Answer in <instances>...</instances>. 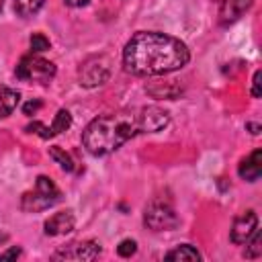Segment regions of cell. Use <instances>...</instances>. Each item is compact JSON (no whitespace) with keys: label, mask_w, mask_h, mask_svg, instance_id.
Segmentation results:
<instances>
[{"label":"cell","mask_w":262,"mask_h":262,"mask_svg":"<svg viewBox=\"0 0 262 262\" xmlns=\"http://www.w3.org/2000/svg\"><path fill=\"white\" fill-rule=\"evenodd\" d=\"M168 123L170 113L154 104L106 113L86 125L82 133V145L90 156H108L129 139L145 133H158L166 129Z\"/></svg>","instance_id":"cell-1"},{"label":"cell","mask_w":262,"mask_h":262,"mask_svg":"<svg viewBox=\"0 0 262 262\" xmlns=\"http://www.w3.org/2000/svg\"><path fill=\"white\" fill-rule=\"evenodd\" d=\"M190 59L188 47L160 31H139L123 47V68L133 76H166Z\"/></svg>","instance_id":"cell-2"},{"label":"cell","mask_w":262,"mask_h":262,"mask_svg":"<svg viewBox=\"0 0 262 262\" xmlns=\"http://www.w3.org/2000/svg\"><path fill=\"white\" fill-rule=\"evenodd\" d=\"M61 201V190L49 176H37L35 188L20 196V209L25 213H39Z\"/></svg>","instance_id":"cell-3"},{"label":"cell","mask_w":262,"mask_h":262,"mask_svg":"<svg viewBox=\"0 0 262 262\" xmlns=\"http://www.w3.org/2000/svg\"><path fill=\"white\" fill-rule=\"evenodd\" d=\"M143 225L151 231H172L180 225V217L170 201L154 199L143 211Z\"/></svg>","instance_id":"cell-4"},{"label":"cell","mask_w":262,"mask_h":262,"mask_svg":"<svg viewBox=\"0 0 262 262\" xmlns=\"http://www.w3.org/2000/svg\"><path fill=\"white\" fill-rule=\"evenodd\" d=\"M14 74L18 80H25V82H39V84H47L55 78L57 74V68L53 61L49 59H43L41 55H35V53H29V55H23L20 61L16 63L14 68Z\"/></svg>","instance_id":"cell-5"},{"label":"cell","mask_w":262,"mask_h":262,"mask_svg":"<svg viewBox=\"0 0 262 262\" xmlns=\"http://www.w3.org/2000/svg\"><path fill=\"white\" fill-rule=\"evenodd\" d=\"M111 78V59L106 55H92L78 68V82L84 88L102 86Z\"/></svg>","instance_id":"cell-6"},{"label":"cell","mask_w":262,"mask_h":262,"mask_svg":"<svg viewBox=\"0 0 262 262\" xmlns=\"http://www.w3.org/2000/svg\"><path fill=\"white\" fill-rule=\"evenodd\" d=\"M100 254V244L94 239H80V242H70L61 246L55 254L53 260H94Z\"/></svg>","instance_id":"cell-7"},{"label":"cell","mask_w":262,"mask_h":262,"mask_svg":"<svg viewBox=\"0 0 262 262\" xmlns=\"http://www.w3.org/2000/svg\"><path fill=\"white\" fill-rule=\"evenodd\" d=\"M258 229V215L254 211H244L242 215H237L231 223V231H229V239L235 246H244L252 233Z\"/></svg>","instance_id":"cell-8"},{"label":"cell","mask_w":262,"mask_h":262,"mask_svg":"<svg viewBox=\"0 0 262 262\" xmlns=\"http://www.w3.org/2000/svg\"><path fill=\"white\" fill-rule=\"evenodd\" d=\"M237 176L246 182H256L262 176V149L256 147L237 164Z\"/></svg>","instance_id":"cell-9"},{"label":"cell","mask_w":262,"mask_h":262,"mask_svg":"<svg viewBox=\"0 0 262 262\" xmlns=\"http://www.w3.org/2000/svg\"><path fill=\"white\" fill-rule=\"evenodd\" d=\"M74 227H76V217H74L72 211H59V213L51 215V217L43 223L45 235H51V237H55V235H66V233L74 231Z\"/></svg>","instance_id":"cell-10"},{"label":"cell","mask_w":262,"mask_h":262,"mask_svg":"<svg viewBox=\"0 0 262 262\" xmlns=\"http://www.w3.org/2000/svg\"><path fill=\"white\" fill-rule=\"evenodd\" d=\"M252 0H225L219 4V25H231L235 23L248 8Z\"/></svg>","instance_id":"cell-11"},{"label":"cell","mask_w":262,"mask_h":262,"mask_svg":"<svg viewBox=\"0 0 262 262\" xmlns=\"http://www.w3.org/2000/svg\"><path fill=\"white\" fill-rule=\"evenodd\" d=\"M20 102V94L18 90H12L8 86H2L0 88V119H6L14 113V108L18 106Z\"/></svg>","instance_id":"cell-12"},{"label":"cell","mask_w":262,"mask_h":262,"mask_svg":"<svg viewBox=\"0 0 262 262\" xmlns=\"http://www.w3.org/2000/svg\"><path fill=\"white\" fill-rule=\"evenodd\" d=\"M164 258H166V260H188V262H192V260H201V254H199V250H196L194 246H190V244H180V246H176L174 250L166 252Z\"/></svg>","instance_id":"cell-13"},{"label":"cell","mask_w":262,"mask_h":262,"mask_svg":"<svg viewBox=\"0 0 262 262\" xmlns=\"http://www.w3.org/2000/svg\"><path fill=\"white\" fill-rule=\"evenodd\" d=\"M70 127H72V115H70V111H68V108H59V111L55 113V117H53L51 125H49L51 137H55V135H59V133L68 131Z\"/></svg>","instance_id":"cell-14"},{"label":"cell","mask_w":262,"mask_h":262,"mask_svg":"<svg viewBox=\"0 0 262 262\" xmlns=\"http://www.w3.org/2000/svg\"><path fill=\"white\" fill-rule=\"evenodd\" d=\"M49 158H53L55 164H59V168L66 170V172H74V168H76L72 156H70L66 149H61L59 145H51V147H49Z\"/></svg>","instance_id":"cell-15"},{"label":"cell","mask_w":262,"mask_h":262,"mask_svg":"<svg viewBox=\"0 0 262 262\" xmlns=\"http://www.w3.org/2000/svg\"><path fill=\"white\" fill-rule=\"evenodd\" d=\"M43 4H45V0H14V12L23 18H29L35 12H39V8Z\"/></svg>","instance_id":"cell-16"},{"label":"cell","mask_w":262,"mask_h":262,"mask_svg":"<svg viewBox=\"0 0 262 262\" xmlns=\"http://www.w3.org/2000/svg\"><path fill=\"white\" fill-rule=\"evenodd\" d=\"M260 242H262V237H260V229H256V231L252 233V237L246 242L244 256H246V258H250V260L260 258V254H262V246H260Z\"/></svg>","instance_id":"cell-17"},{"label":"cell","mask_w":262,"mask_h":262,"mask_svg":"<svg viewBox=\"0 0 262 262\" xmlns=\"http://www.w3.org/2000/svg\"><path fill=\"white\" fill-rule=\"evenodd\" d=\"M29 47H31L33 53H41V51H47L51 47V43L43 33H33L29 37Z\"/></svg>","instance_id":"cell-18"},{"label":"cell","mask_w":262,"mask_h":262,"mask_svg":"<svg viewBox=\"0 0 262 262\" xmlns=\"http://www.w3.org/2000/svg\"><path fill=\"white\" fill-rule=\"evenodd\" d=\"M135 252H137V242H135V239H131V237L121 239V242H119V246H117V254H119L121 258H131Z\"/></svg>","instance_id":"cell-19"},{"label":"cell","mask_w":262,"mask_h":262,"mask_svg":"<svg viewBox=\"0 0 262 262\" xmlns=\"http://www.w3.org/2000/svg\"><path fill=\"white\" fill-rule=\"evenodd\" d=\"M41 106H43V102L35 98V100H29L27 104H23V113H25L27 117H31V115H35V113H37Z\"/></svg>","instance_id":"cell-20"},{"label":"cell","mask_w":262,"mask_h":262,"mask_svg":"<svg viewBox=\"0 0 262 262\" xmlns=\"http://www.w3.org/2000/svg\"><path fill=\"white\" fill-rule=\"evenodd\" d=\"M260 76H262L260 70H256L254 72V78H252V96L254 98H260V94H262L260 92Z\"/></svg>","instance_id":"cell-21"},{"label":"cell","mask_w":262,"mask_h":262,"mask_svg":"<svg viewBox=\"0 0 262 262\" xmlns=\"http://www.w3.org/2000/svg\"><path fill=\"white\" fill-rule=\"evenodd\" d=\"M20 254H23V250H20V248H16V246H12V248H10V250H6L4 254H0V260H16Z\"/></svg>","instance_id":"cell-22"},{"label":"cell","mask_w":262,"mask_h":262,"mask_svg":"<svg viewBox=\"0 0 262 262\" xmlns=\"http://www.w3.org/2000/svg\"><path fill=\"white\" fill-rule=\"evenodd\" d=\"M68 6H72V8H82V6H86L90 0H63Z\"/></svg>","instance_id":"cell-23"},{"label":"cell","mask_w":262,"mask_h":262,"mask_svg":"<svg viewBox=\"0 0 262 262\" xmlns=\"http://www.w3.org/2000/svg\"><path fill=\"white\" fill-rule=\"evenodd\" d=\"M246 129H250L252 135H258L260 133V125L258 123H246Z\"/></svg>","instance_id":"cell-24"},{"label":"cell","mask_w":262,"mask_h":262,"mask_svg":"<svg viewBox=\"0 0 262 262\" xmlns=\"http://www.w3.org/2000/svg\"><path fill=\"white\" fill-rule=\"evenodd\" d=\"M2 6H4V0H0V12H2Z\"/></svg>","instance_id":"cell-25"},{"label":"cell","mask_w":262,"mask_h":262,"mask_svg":"<svg viewBox=\"0 0 262 262\" xmlns=\"http://www.w3.org/2000/svg\"><path fill=\"white\" fill-rule=\"evenodd\" d=\"M213 2H217V4H221V2H225V0H213Z\"/></svg>","instance_id":"cell-26"}]
</instances>
